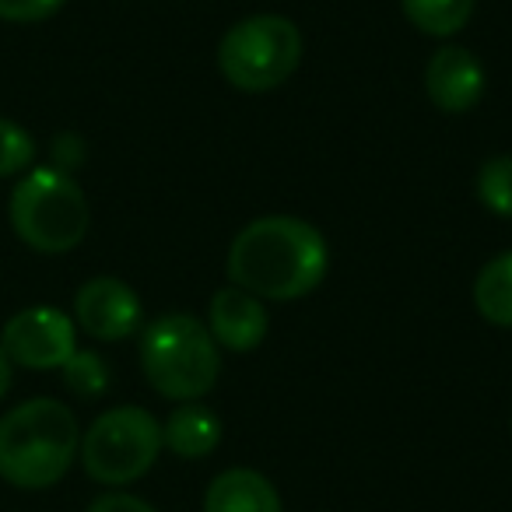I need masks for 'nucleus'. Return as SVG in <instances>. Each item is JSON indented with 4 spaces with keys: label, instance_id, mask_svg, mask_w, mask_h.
<instances>
[{
    "label": "nucleus",
    "instance_id": "nucleus-1",
    "mask_svg": "<svg viewBox=\"0 0 512 512\" xmlns=\"http://www.w3.org/2000/svg\"><path fill=\"white\" fill-rule=\"evenodd\" d=\"M327 274V242L302 218H256L232 239L228 281L256 299L292 302L309 295Z\"/></svg>",
    "mask_w": 512,
    "mask_h": 512
},
{
    "label": "nucleus",
    "instance_id": "nucleus-2",
    "mask_svg": "<svg viewBox=\"0 0 512 512\" xmlns=\"http://www.w3.org/2000/svg\"><path fill=\"white\" fill-rule=\"evenodd\" d=\"M78 449L81 428L64 400H25L0 418V477L11 488H53L64 481Z\"/></svg>",
    "mask_w": 512,
    "mask_h": 512
},
{
    "label": "nucleus",
    "instance_id": "nucleus-3",
    "mask_svg": "<svg viewBox=\"0 0 512 512\" xmlns=\"http://www.w3.org/2000/svg\"><path fill=\"white\" fill-rule=\"evenodd\" d=\"M8 218L25 246L57 256L81 246L92 211H88L85 190L71 172L57 169V165H39L15 183Z\"/></svg>",
    "mask_w": 512,
    "mask_h": 512
},
{
    "label": "nucleus",
    "instance_id": "nucleus-4",
    "mask_svg": "<svg viewBox=\"0 0 512 512\" xmlns=\"http://www.w3.org/2000/svg\"><path fill=\"white\" fill-rule=\"evenodd\" d=\"M141 369L165 400H197L218 383L221 351L207 323L190 313H165L141 337Z\"/></svg>",
    "mask_w": 512,
    "mask_h": 512
},
{
    "label": "nucleus",
    "instance_id": "nucleus-5",
    "mask_svg": "<svg viewBox=\"0 0 512 512\" xmlns=\"http://www.w3.org/2000/svg\"><path fill=\"white\" fill-rule=\"evenodd\" d=\"M302 60V36L281 15H253L235 22L221 36L218 67L239 92H271L285 85Z\"/></svg>",
    "mask_w": 512,
    "mask_h": 512
},
{
    "label": "nucleus",
    "instance_id": "nucleus-6",
    "mask_svg": "<svg viewBox=\"0 0 512 512\" xmlns=\"http://www.w3.org/2000/svg\"><path fill=\"white\" fill-rule=\"evenodd\" d=\"M162 425L144 407L123 404L99 414L81 435V467L106 488H123L151 470L162 453Z\"/></svg>",
    "mask_w": 512,
    "mask_h": 512
},
{
    "label": "nucleus",
    "instance_id": "nucleus-7",
    "mask_svg": "<svg viewBox=\"0 0 512 512\" xmlns=\"http://www.w3.org/2000/svg\"><path fill=\"white\" fill-rule=\"evenodd\" d=\"M0 344L8 351L11 365L32 372H50L64 369L67 358L78 351V330L67 313L53 306H32L15 313L4 330H0Z\"/></svg>",
    "mask_w": 512,
    "mask_h": 512
},
{
    "label": "nucleus",
    "instance_id": "nucleus-8",
    "mask_svg": "<svg viewBox=\"0 0 512 512\" xmlns=\"http://www.w3.org/2000/svg\"><path fill=\"white\" fill-rule=\"evenodd\" d=\"M74 320L92 341H127L141 327V299L120 278H92L74 295Z\"/></svg>",
    "mask_w": 512,
    "mask_h": 512
},
{
    "label": "nucleus",
    "instance_id": "nucleus-9",
    "mask_svg": "<svg viewBox=\"0 0 512 512\" xmlns=\"http://www.w3.org/2000/svg\"><path fill=\"white\" fill-rule=\"evenodd\" d=\"M425 92L442 113H467L484 95V67L463 46H442L425 67Z\"/></svg>",
    "mask_w": 512,
    "mask_h": 512
},
{
    "label": "nucleus",
    "instance_id": "nucleus-10",
    "mask_svg": "<svg viewBox=\"0 0 512 512\" xmlns=\"http://www.w3.org/2000/svg\"><path fill=\"white\" fill-rule=\"evenodd\" d=\"M207 330L228 351H253L267 337V309L264 299L225 285L211 295L207 309Z\"/></svg>",
    "mask_w": 512,
    "mask_h": 512
},
{
    "label": "nucleus",
    "instance_id": "nucleus-11",
    "mask_svg": "<svg viewBox=\"0 0 512 512\" xmlns=\"http://www.w3.org/2000/svg\"><path fill=\"white\" fill-rule=\"evenodd\" d=\"M204 512H281V495L260 470L235 467L207 484Z\"/></svg>",
    "mask_w": 512,
    "mask_h": 512
},
{
    "label": "nucleus",
    "instance_id": "nucleus-12",
    "mask_svg": "<svg viewBox=\"0 0 512 512\" xmlns=\"http://www.w3.org/2000/svg\"><path fill=\"white\" fill-rule=\"evenodd\" d=\"M162 442L183 460H204L207 453H214V446L221 442V421L214 411L193 404H179L169 414V421L162 425Z\"/></svg>",
    "mask_w": 512,
    "mask_h": 512
},
{
    "label": "nucleus",
    "instance_id": "nucleus-13",
    "mask_svg": "<svg viewBox=\"0 0 512 512\" xmlns=\"http://www.w3.org/2000/svg\"><path fill=\"white\" fill-rule=\"evenodd\" d=\"M474 306L495 327H512V249L498 253L477 271Z\"/></svg>",
    "mask_w": 512,
    "mask_h": 512
},
{
    "label": "nucleus",
    "instance_id": "nucleus-14",
    "mask_svg": "<svg viewBox=\"0 0 512 512\" xmlns=\"http://www.w3.org/2000/svg\"><path fill=\"white\" fill-rule=\"evenodd\" d=\"M407 22L435 39H449L474 15V0H400Z\"/></svg>",
    "mask_w": 512,
    "mask_h": 512
},
{
    "label": "nucleus",
    "instance_id": "nucleus-15",
    "mask_svg": "<svg viewBox=\"0 0 512 512\" xmlns=\"http://www.w3.org/2000/svg\"><path fill=\"white\" fill-rule=\"evenodd\" d=\"M477 200L498 218H512V155L488 158L477 172Z\"/></svg>",
    "mask_w": 512,
    "mask_h": 512
},
{
    "label": "nucleus",
    "instance_id": "nucleus-16",
    "mask_svg": "<svg viewBox=\"0 0 512 512\" xmlns=\"http://www.w3.org/2000/svg\"><path fill=\"white\" fill-rule=\"evenodd\" d=\"M60 372H64L67 390L78 393V397H85V400L102 397L106 386H109V369L95 351H74Z\"/></svg>",
    "mask_w": 512,
    "mask_h": 512
},
{
    "label": "nucleus",
    "instance_id": "nucleus-17",
    "mask_svg": "<svg viewBox=\"0 0 512 512\" xmlns=\"http://www.w3.org/2000/svg\"><path fill=\"white\" fill-rule=\"evenodd\" d=\"M36 162V141L15 120L0 116V179L22 176Z\"/></svg>",
    "mask_w": 512,
    "mask_h": 512
},
{
    "label": "nucleus",
    "instance_id": "nucleus-18",
    "mask_svg": "<svg viewBox=\"0 0 512 512\" xmlns=\"http://www.w3.org/2000/svg\"><path fill=\"white\" fill-rule=\"evenodd\" d=\"M64 4L67 0H0V22H18V25L46 22Z\"/></svg>",
    "mask_w": 512,
    "mask_h": 512
},
{
    "label": "nucleus",
    "instance_id": "nucleus-19",
    "mask_svg": "<svg viewBox=\"0 0 512 512\" xmlns=\"http://www.w3.org/2000/svg\"><path fill=\"white\" fill-rule=\"evenodd\" d=\"M88 512H158V509L151 502H144V498L127 495V491H109V495L95 498L88 505Z\"/></svg>",
    "mask_w": 512,
    "mask_h": 512
},
{
    "label": "nucleus",
    "instance_id": "nucleus-20",
    "mask_svg": "<svg viewBox=\"0 0 512 512\" xmlns=\"http://www.w3.org/2000/svg\"><path fill=\"white\" fill-rule=\"evenodd\" d=\"M11 379H15V365H11L8 351H4V344H0V400L8 397V390H11Z\"/></svg>",
    "mask_w": 512,
    "mask_h": 512
}]
</instances>
